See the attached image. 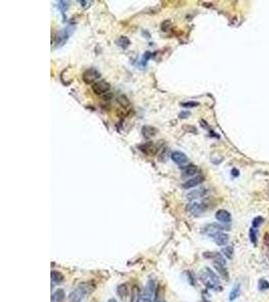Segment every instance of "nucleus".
Instances as JSON below:
<instances>
[{
  "label": "nucleus",
  "instance_id": "nucleus-1",
  "mask_svg": "<svg viewBox=\"0 0 269 302\" xmlns=\"http://www.w3.org/2000/svg\"><path fill=\"white\" fill-rule=\"evenodd\" d=\"M200 279L206 285L207 288L212 290H221V283L218 275L211 270L209 267H205L200 272Z\"/></svg>",
  "mask_w": 269,
  "mask_h": 302
},
{
  "label": "nucleus",
  "instance_id": "nucleus-2",
  "mask_svg": "<svg viewBox=\"0 0 269 302\" xmlns=\"http://www.w3.org/2000/svg\"><path fill=\"white\" fill-rule=\"evenodd\" d=\"M93 290H94V286L91 285L90 283H81L70 293L69 301L81 302L88 294L92 293Z\"/></svg>",
  "mask_w": 269,
  "mask_h": 302
},
{
  "label": "nucleus",
  "instance_id": "nucleus-3",
  "mask_svg": "<svg viewBox=\"0 0 269 302\" xmlns=\"http://www.w3.org/2000/svg\"><path fill=\"white\" fill-rule=\"evenodd\" d=\"M157 291L155 290V283L153 280H149L145 285L142 292V302H153L156 299Z\"/></svg>",
  "mask_w": 269,
  "mask_h": 302
},
{
  "label": "nucleus",
  "instance_id": "nucleus-4",
  "mask_svg": "<svg viewBox=\"0 0 269 302\" xmlns=\"http://www.w3.org/2000/svg\"><path fill=\"white\" fill-rule=\"evenodd\" d=\"M100 77H101V74L99 73L98 70L91 68L84 72L82 78H83V81L87 85H91V84L94 85L95 83H97V80L100 79Z\"/></svg>",
  "mask_w": 269,
  "mask_h": 302
},
{
  "label": "nucleus",
  "instance_id": "nucleus-5",
  "mask_svg": "<svg viewBox=\"0 0 269 302\" xmlns=\"http://www.w3.org/2000/svg\"><path fill=\"white\" fill-rule=\"evenodd\" d=\"M224 231V227H222L221 225L217 223H213V224H209L203 228V233L208 235L210 237H214L215 235H217L219 233H223Z\"/></svg>",
  "mask_w": 269,
  "mask_h": 302
},
{
  "label": "nucleus",
  "instance_id": "nucleus-6",
  "mask_svg": "<svg viewBox=\"0 0 269 302\" xmlns=\"http://www.w3.org/2000/svg\"><path fill=\"white\" fill-rule=\"evenodd\" d=\"M110 89H111V86L109 83L105 82V81H99V82L95 83L92 86V90L96 95H104L108 93Z\"/></svg>",
  "mask_w": 269,
  "mask_h": 302
},
{
  "label": "nucleus",
  "instance_id": "nucleus-7",
  "mask_svg": "<svg viewBox=\"0 0 269 302\" xmlns=\"http://www.w3.org/2000/svg\"><path fill=\"white\" fill-rule=\"evenodd\" d=\"M138 148L141 152L144 153V154L149 155V156L156 154V152H157V148L152 142H145V143H143V144L139 145Z\"/></svg>",
  "mask_w": 269,
  "mask_h": 302
},
{
  "label": "nucleus",
  "instance_id": "nucleus-8",
  "mask_svg": "<svg viewBox=\"0 0 269 302\" xmlns=\"http://www.w3.org/2000/svg\"><path fill=\"white\" fill-rule=\"evenodd\" d=\"M171 160L176 164H186L188 162V156L181 151H174L170 155Z\"/></svg>",
  "mask_w": 269,
  "mask_h": 302
},
{
  "label": "nucleus",
  "instance_id": "nucleus-9",
  "mask_svg": "<svg viewBox=\"0 0 269 302\" xmlns=\"http://www.w3.org/2000/svg\"><path fill=\"white\" fill-rule=\"evenodd\" d=\"M216 219H217L219 222L224 224H229L231 223L232 220L231 214L226 209H219L218 212L216 213Z\"/></svg>",
  "mask_w": 269,
  "mask_h": 302
},
{
  "label": "nucleus",
  "instance_id": "nucleus-10",
  "mask_svg": "<svg viewBox=\"0 0 269 302\" xmlns=\"http://www.w3.org/2000/svg\"><path fill=\"white\" fill-rule=\"evenodd\" d=\"M204 180V177L202 175H198V176H195L193 178H191L189 180H186V183L182 184V188H186V189H190V188H193L195 186L199 185L200 183H203Z\"/></svg>",
  "mask_w": 269,
  "mask_h": 302
},
{
  "label": "nucleus",
  "instance_id": "nucleus-11",
  "mask_svg": "<svg viewBox=\"0 0 269 302\" xmlns=\"http://www.w3.org/2000/svg\"><path fill=\"white\" fill-rule=\"evenodd\" d=\"M207 193V190L206 189H194V190H191V193H189L188 194H186V198H188V199L190 200H194V199H201V198H203V196H205V194Z\"/></svg>",
  "mask_w": 269,
  "mask_h": 302
},
{
  "label": "nucleus",
  "instance_id": "nucleus-12",
  "mask_svg": "<svg viewBox=\"0 0 269 302\" xmlns=\"http://www.w3.org/2000/svg\"><path fill=\"white\" fill-rule=\"evenodd\" d=\"M213 239H214L215 243L217 244L218 246H225L229 241V236H228V235L224 234V233H219L217 235H215V236L213 237Z\"/></svg>",
  "mask_w": 269,
  "mask_h": 302
},
{
  "label": "nucleus",
  "instance_id": "nucleus-13",
  "mask_svg": "<svg viewBox=\"0 0 269 302\" xmlns=\"http://www.w3.org/2000/svg\"><path fill=\"white\" fill-rule=\"evenodd\" d=\"M141 132H142V135L144 138L149 139L157 133V129L152 127V126H143L141 129Z\"/></svg>",
  "mask_w": 269,
  "mask_h": 302
},
{
  "label": "nucleus",
  "instance_id": "nucleus-14",
  "mask_svg": "<svg viewBox=\"0 0 269 302\" xmlns=\"http://www.w3.org/2000/svg\"><path fill=\"white\" fill-rule=\"evenodd\" d=\"M130 302H142V293L137 286H133L130 294Z\"/></svg>",
  "mask_w": 269,
  "mask_h": 302
},
{
  "label": "nucleus",
  "instance_id": "nucleus-15",
  "mask_svg": "<svg viewBox=\"0 0 269 302\" xmlns=\"http://www.w3.org/2000/svg\"><path fill=\"white\" fill-rule=\"evenodd\" d=\"M65 290L59 288L56 289L51 295V302H63L65 299Z\"/></svg>",
  "mask_w": 269,
  "mask_h": 302
},
{
  "label": "nucleus",
  "instance_id": "nucleus-16",
  "mask_svg": "<svg viewBox=\"0 0 269 302\" xmlns=\"http://www.w3.org/2000/svg\"><path fill=\"white\" fill-rule=\"evenodd\" d=\"M189 210L193 214V215H200L205 210L204 205L199 203H194L193 204H191L189 207Z\"/></svg>",
  "mask_w": 269,
  "mask_h": 302
},
{
  "label": "nucleus",
  "instance_id": "nucleus-17",
  "mask_svg": "<svg viewBox=\"0 0 269 302\" xmlns=\"http://www.w3.org/2000/svg\"><path fill=\"white\" fill-rule=\"evenodd\" d=\"M214 267H215V269L220 273V275L222 276L225 280H228V279H229V274H228L227 268H226L225 265L218 264V263H214Z\"/></svg>",
  "mask_w": 269,
  "mask_h": 302
},
{
  "label": "nucleus",
  "instance_id": "nucleus-18",
  "mask_svg": "<svg viewBox=\"0 0 269 302\" xmlns=\"http://www.w3.org/2000/svg\"><path fill=\"white\" fill-rule=\"evenodd\" d=\"M64 281V276L62 273L57 271H51V284H60L61 282Z\"/></svg>",
  "mask_w": 269,
  "mask_h": 302
},
{
  "label": "nucleus",
  "instance_id": "nucleus-19",
  "mask_svg": "<svg viewBox=\"0 0 269 302\" xmlns=\"http://www.w3.org/2000/svg\"><path fill=\"white\" fill-rule=\"evenodd\" d=\"M196 171H198V167H196L195 164H189L184 168V175L185 176L195 175L196 173Z\"/></svg>",
  "mask_w": 269,
  "mask_h": 302
},
{
  "label": "nucleus",
  "instance_id": "nucleus-20",
  "mask_svg": "<svg viewBox=\"0 0 269 302\" xmlns=\"http://www.w3.org/2000/svg\"><path fill=\"white\" fill-rule=\"evenodd\" d=\"M117 293L118 295L121 297V298H125L126 296L129 294V290H128V286L126 284H121L118 286L117 288Z\"/></svg>",
  "mask_w": 269,
  "mask_h": 302
},
{
  "label": "nucleus",
  "instance_id": "nucleus-21",
  "mask_svg": "<svg viewBox=\"0 0 269 302\" xmlns=\"http://www.w3.org/2000/svg\"><path fill=\"white\" fill-rule=\"evenodd\" d=\"M239 294H240V284H239V283H237V284H235V285H234L232 291L230 292L229 299L231 300V301H233V300H235V299L237 298V297L239 296Z\"/></svg>",
  "mask_w": 269,
  "mask_h": 302
},
{
  "label": "nucleus",
  "instance_id": "nucleus-22",
  "mask_svg": "<svg viewBox=\"0 0 269 302\" xmlns=\"http://www.w3.org/2000/svg\"><path fill=\"white\" fill-rule=\"evenodd\" d=\"M116 44L119 46L123 47V49H126V47L129 46V45H130V40H129V38L126 36H120L116 40Z\"/></svg>",
  "mask_w": 269,
  "mask_h": 302
},
{
  "label": "nucleus",
  "instance_id": "nucleus-23",
  "mask_svg": "<svg viewBox=\"0 0 269 302\" xmlns=\"http://www.w3.org/2000/svg\"><path fill=\"white\" fill-rule=\"evenodd\" d=\"M222 253L224 254V256L228 259H232L233 258V254H234V248L233 246H227L222 249Z\"/></svg>",
  "mask_w": 269,
  "mask_h": 302
},
{
  "label": "nucleus",
  "instance_id": "nucleus-24",
  "mask_svg": "<svg viewBox=\"0 0 269 302\" xmlns=\"http://www.w3.org/2000/svg\"><path fill=\"white\" fill-rule=\"evenodd\" d=\"M249 236H250V241L254 246L257 245V229L251 227L250 229V233H249Z\"/></svg>",
  "mask_w": 269,
  "mask_h": 302
},
{
  "label": "nucleus",
  "instance_id": "nucleus-25",
  "mask_svg": "<svg viewBox=\"0 0 269 302\" xmlns=\"http://www.w3.org/2000/svg\"><path fill=\"white\" fill-rule=\"evenodd\" d=\"M262 223H263V218L262 217H256L255 219L252 220V227L257 229Z\"/></svg>",
  "mask_w": 269,
  "mask_h": 302
},
{
  "label": "nucleus",
  "instance_id": "nucleus-26",
  "mask_svg": "<svg viewBox=\"0 0 269 302\" xmlns=\"http://www.w3.org/2000/svg\"><path fill=\"white\" fill-rule=\"evenodd\" d=\"M259 289H260V290L269 289V282L266 281V280H264V279H261L260 281H259Z\"/></svg>",
  "mask_w": 269,
  "mask_h": 302
},
{
  "label": "nucleus",
  "instance_id": "nucleus-27",
  "mask_svg": "<svg viewBox=\"0 0 269 302\" xmlns=\"http://www.w3.org/2000/svg\"><path fill=\"white\" fill-rule=\"evenodd\" d=\"M198 103H194V102H188V103H182L181 106H184L186 108H189V107H195V106H198Z\"/></svg>",
  "mask_w": 269,
  "mask_h": 302
},
{
  "label": "nucleus",
  "instance_id": "nucleus-28",
  "mask_svg": "<svg viewBox=\"0 0 269 302\" xmlns=\"http://www.w3.org/2000/svg\"><path fill=\"white\" fill-rule=\"evenodd\" d=\"M191 113L189 111H182L180 114V118H188V116H190Z\"/></svg>",
  "mask_w": 269,
  "mask_h": 302
},
{
  "label": "nucleus",
  "instance_id": "nucleus-29",
  "mask_svg": "<svg viewBox=\"0 0 269 302\" xmlns=\"http://www.w3.org/2000/svg\"><path fill=\"white\" fill-rule=\"evenodd\" d=\"M108 302H117V300H116V299H114V298H111V299H109V300H108Z\"/></svg>",
  "mask_w": 269,
  "mask_h": 302
},
{
  "label": "nucleus",
  "instance_id": "nucleus-30",
  "mask_svg": "<svg viewBox=\"0 0 269 302\" xmlns=\"http://www.w3.org/2000/svg\"><path fill=\"white\" fill-rule=\"evenodd\" d=\"M204 302H209V301H207V300H204Z\"/></svg>",
  "mask_w": 269,
  "mask_h": 302
}]
</instances>
